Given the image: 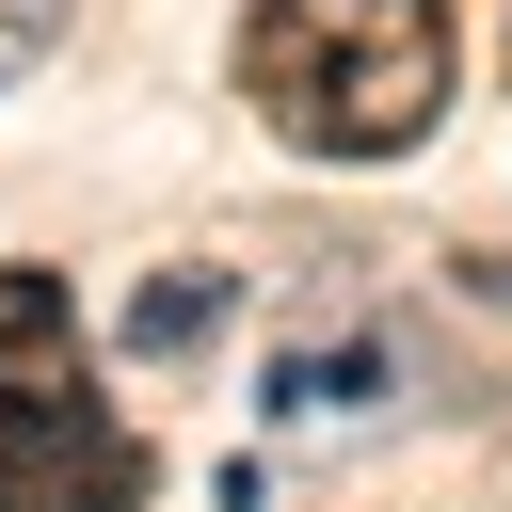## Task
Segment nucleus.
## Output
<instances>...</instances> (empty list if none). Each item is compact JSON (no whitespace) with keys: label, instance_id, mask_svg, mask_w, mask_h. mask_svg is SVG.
Masks as SVG:
<instances>
[{"label":"nucleus","instance_id":"1","mask_svg":"<svg viewBox=\"0 0 512 512\" xmlns=\"http://www.w3.org/2000/svg\"><path fill=\"white\" fill-rule=\"evenodd\" d=\"M240 96L304 160H400L448 112V0H256Z\"/></svg>","mask_w":512,"mask_h":512},{"label":"nucleus","instance_id":"2","mask_svg":"<svg viewBox=\"0 0 512 512\" xmlns=\"http://www.w3.org/2000/svg\"><path fill=\"white\" fill-rule=\"evenodd\" d=\"M0 512H144V448L128 416L80 384V400H16L0 384Z\"/></svg>","mask_w":512,"mask_h":512},{"label":"nucleus","instance_id":"3","mask_svg":"<svg viewBox=\"0 0 512 512\" xmlns=\"http://www.w3.org/2000/svg\"><path fill=\"white\" fill-rule=\"evenodd\" d=\"M112 336H128L144 368H176V352H208V336H224V272H144Z\"/></svg>","mask_w":512,"mask_h":512},{"label":"nucleus","instance_id":"4","mask_svg":"<svg viewBox=\"0 0 512 512\" xmlns=\"http://www.w3.org/2000/svg\"><path fill=\"white\" fill-rule=\"evenodd\" d=\"M336 400H384V352L352 336V352H288L272 368V416H336Z\"/></svg>","mask_w":512,"mask_h":512},{"label":"nucleus","instance_id":"5","mask_svg":"<svg viewBox=\"0 0 512 512\" xmlns=\"http://www.w3.org/2000/svg\"><path fill=\"white\" fill-rule=\"evenodd\" d=\"M48 32H64V0H0V80H32V64H48Z\"/></svg>","mask_w":512,"mask_h":512},{"label":"nucleus","instance_id":"6","mask_svg":"<svg viewBox=\"0 0 512 512\" xmlns=\"http://www.w3.org/2000/svg\"><path fill=\"white\" fill-rule=\"evenodd\" d=\"M496 80H512V48H496Z\"/></svg>","mask_w":512,"mask_h":512}]
</instances>
